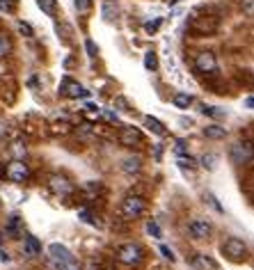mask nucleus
<instances>
[{
	"instance_id": "nucleus-35",
	"label": "nucleus",
	"mask_w": 254,
	"mask_h": 270,
	"mask_svg": "<svg viewBox=\"0 0 254 270\" xmlns=\"http://www.w3.org/2000/svg\"><path fill=\"white\" fill-rule=\"evenodd\" d=\"M206 199H209V204H211V206H213V209H215V211H218V213H222V211H224V209H222V206H220V204H218V199H215V195H211V192H206Z\"/></svg>"
},
{
	"instance_id": "nucleus-1",
	"label": "nucleus",
	"mask_w": 254,
	"mask_h": 270,
	"mask_svg": "<svg viewBox=\"0 0 254 270\" xmlns=\"http://www.w3.org/2000/svg\"><path fill=\"white\" fill-rule=\"evenodd\" d=\"M48 254H50V261L55 263L57 270H80L78 263H76L74 254L69 252V247L60 245V243H53L48 247Z\"/></svg>"
},
{
	"instance_id": "nucleus-8",
	"label": "nucleus",
	"mask_w": 254,
	"mask_h": 270,
	"mask_svg": "<svg viewBox=\"0 0 254 270\" xmlns=\"http://www.w3.org/2000/svg\"><path fill=\"white\" fill-rule=\"evenodd\" d=\"M222 252L229 256L231 261H243L247 256V245L240 238H227L222 245Z\"/></svg>"
},
{
	"instance_id": "nucleus-22",
	"label": "nucleus",
	"mask_w": 254,
	"mask_h": 270,
	"mask_svg": "<svg viewBox=\"0 0 254 270\" xmlns=\"http://www.w3.org/2000/svg\"><path fill=\"white\" fill-rule=\"evenodd\" d=\"M176 163H179L181 170H195V167H197V160L190 158V156H179V160H176Z\"/></svg>"
},
{
	"instance_id": "nucleus-44",
	"label": "nucleus",
	"mask_w": 254,
	"mask_h": 270,
	"mask_svg": "<svg viewBox=\"0 0 254 270\" xmlns=\"http://www.w3.org/2000/svg\"><path fill=\"white\" fill-rule=\"evenodd\" d=\"M252 151H254V142H252Z\"/></svg>"
},
{
	"instance_id": "nucleus-17",
	"label": "nucleus",
	"mask_w": 254,
	"mask_h": 270,
	"mask_svg": "<svg viewBox=\"0 0 254 270\" xmlns=\"http://www.w3.org/2000/svg\"><path fill=\"white\" fill-rule=\"evenodd\" d=\"M117 12H119V10H117L115 3H112V0H105V3H103V19L112 23V21L117 19Z\"/></svg>"
},
{
	"instance_id": "nucleus-30",
	"label": "nucleus",
	"mask_w": 254,
	"mask_h": 270,
	"mask_svg": "<svg viewBox=\"0 0 254 270\" xmlns=\"http://www.w3.org/2000/svg\"><path fill=\"white\" fill-rule=\"evenodd\" d=\"M16 28H19V32H21V35H25V37H32V35H35L32 25H28L25 21H19V23H16Z\"/></svg>"
},
{
	"instance_id": "nucleus-33",
	"label": "nucleus",
	"mask_w": 254,
	"mask_h": 270,
	"mask_svg": "<svg viewBox=\"0 0 254 270\" xmlns=\"http://www.w3.org/2000/svg\"><path fill=\"white\" fill-rule=\"evenodd\" d=\"M85 48H87V53H90V57H96V53H99V48H96V44L92 39L85 41Z\"/></svg>"
},
{
	"instance_id": "nucleus-10",
	"label": "nucleus",
	"mask_w": 254,
	"mask_h": 270,
	"mask_svg": "<svg viewBox=\"0 0 254 270\" xmlns=\"http://www.w3.org/2000/svg\"><path fill=\"white\" fill-rule=\"evenodd\" d=\"M188 231H190V236H193V238L206 240L211 236V231H213V225H211L209 220H204V218H195V220L188 225Z\"/></svg>"
},
{
	"instance_id": "nucleus-4",
	"label": "nucleus",
	"mask_w": 254,
	"mask_h": 270,
	"mask_svg": "<svg viewBox=\"0 0 254 270\" xmlns=\"http://www.w3.org/2000/svg\"><path fill=\"white\" fill-rule=\"evenodd\" d=\"M229 158L234 165H247L249 160L254 158V151H252V142L243 140V142H236V145H231L229 149Z\"/></svg>"
},
{
	"instance_id": "nucleus-7",
	"label": "nucleus",
	"mask_w": 254,
	"mask_h": 270,
	"mask_svg": "<svg viewBox=\"0 0 254 270\" xmlns=\"http://www.w3.org/2000/svg\"><path fill=\"white\" fill-rule=\"evenodd\" d=\"M5 176L10 181H14V183H25V181L30 179V167L25 165L23 160H12L5 170Z\"/></svg>"
},
{
	"instance_id": "nucleus-28",
	"label": "nucleus",
	"mask_w": 254,
	"mask_h": 270,
	"mask_svg": "<svg viewBox=\"0 0 254 270\" xmlns=\"http://www.w3.org/2000/svg\"><path fill=\"white\" fill-rule=\"evenodd\" d=\"M202 112L209 117H222L224 115V112L220 110V108H215V105H202Z\"/></svg>"
},
{
	"instance_id": "nucleus-26",
	"label": "nucleus",
	"mask_w": 254,
	"mask_h": 270,
	"mask_svg": "<svg viewBox=\"0 0 254 270\" xmlns=\"http://www.w3.org/2000/svg\"><path fill=\"white\" fill-rule=\"evenodd\" d=\"M240 10H243L245 16H249V19H252V16H254V0H240Z\"/></svg>"
},
{
	"instance_id": "nucleus-12",
	"label": "nucleus",
	"mask_w": 254,
	"mask_h": 270,
	"mask_svg": "<svg viewBox=\"0 0 254 270\" xmlns=\"http://www.w3.org/2000/svg\"><path fill=\"white\" fill-rule=\"evenodd\" d=\"M60 92H62V96H69V99H83V96H90V92L85 90L80 83H76V80H71V78L62 80Z\"/></svg>"
},
{
	"instance_id": "nucleus-31",
	"label": "nucleus",
	"mask_w": 254,
	"mask_h": 270,
	"mask_svg": "<svg viewBox=\"0 0 254 270\" xmlns=\"http://www.w3.org/2000/svg\"><path fill=\"white\" fill-rule=\"evenodd\" d=\"M0 10L7 12V14H12V12L16 10V0H0Z\"/></svg>"
},
{
	"instance_id": "nucleus-21",
	"label": "nucleus",
	"mask_w": 254,
	"mask_h": 270,
	"mask_svg": "<svg viewBox=\"0 0 254 270\" xmlns=\"http://www.w3.org/2000/svg\"><path fill=\"white\" fill-rule=\"evenodd\" d=\"M12 53V41L7 35H0V57H7Z\"/></svg>"
},
{
	"instance_id": "nucleus-36",
	"label": "nucleus",
	"mask_w": 254,
	"mask_h": 270,
	"mask_svg": "<svg viewBox=\"0 0 254 270\" xmlns=\"http://www.w3.org/2000/svg\"><path fill=\"white\" fill-rule=\"evenodd\" d=\"M12 151H14V154L19 156V158H16V160H21V156H25V147L21 145V142H16V145H12Z\"/></svg>"
},
{
	"instance_id": "nucleus-18",
	"label": "nucleus",
	"mask_w": 254,
	"mask_h": 270,
	"mask_svg": "<svg viewBox=\"0 0 254 270\" xmlns=\"http://www.w3.org/2000/svg\"><path fill=\"white\" fill-rule=\"evenodd\" d=\"M37 5H39V10L48 16L57 14V3H55V0H37Z\"/></svg>"
},
{
	"instance_id": "nucleus-40",
	"label": "nucleus",
	"mask_w": 254,
	"mask_h": 270,
	"mask_svg": "<svg viewBox=\"0 0 254 270\" xmlns=\"http://www.w3.org/2000/svg\"><path fill=\"white\" fill-rule=\"evenodd\" d=\"M115 103H117V105H119V108H124V110H129V103H126V101H124V99H121V96H119V99H117V101H115Z\"/></svg>"
},
{
	"instance_id": "nucleus-41",
	"label": "nucleus",
	"mask_w": 254,
	"mask_h": 270,
	"mask_svg": "<svg viewBox=\"0 0 254 270\" xmlns=\"http://www.w3.org/2000/svg\"><path fill=\"white\" fill-rule=\"evenodd\" d=\"M105 117H108L110 121H117V115H112V112H105Z\"/></svg>"
},
{
	"instance_id": "nucleus-3",
	"label": "nucleus",
	"mask_w": 254,
	"mask_h": 270,
	"mask_svg": "<svg viewBox=\"0 0 254 270\" xmlns=\"http://www.w3.org/2000/svg\"><path fill=\"white\" fill-rule=\"evenodd\" d=\"M117 259L126 265H138L145 259V250L138 243H124V245L117 247Z\"/></svg>"
},
{
	"instance_id": "nucleus-20",
	"label": "nucleus",
	"mask_w": 254,
	"mask_h": 270,
	"mask_svg": "<svg viewBox=\"0 0 254 270\" xmlns=\"http://www.w3.org/2000/svg\"><path fill=\"white\" fill-rule=\"evenodd\" d=\"M190 103H193V96H190V94H185V92L174 94V105H176V108H188Z\"/></svg>"
},
{
	"instance_id": "nucleus-16",
	"label": "nucleus",
	"mask_w": 254,
	"mask_h": 270,
	"mask_svg": "<svg viewBox=\"0 0 254 270\" xmlns=\"http://www.w3.org/2000/svg\"><path fill=\"white\" fill-rule=\"evenodd\" d=\"M204 135L209 138V140H222L224 135H227V130L220 128L218 124H211V126H206L204 128Z\"/></svg>"
},
{
	"instance_id": "nucleus-23",
	"label": "nucleus",
	"mask_w": 254,
	"mask_h": 270,
	"mask_svg": "<svg viewBox=\"0 0 254 270\" xmlns=\"http://www.w3.org/2000/svg\"><path fill=\"white\" fill-rule=\"evenodd\" d=\"M145 66H147L149 71H156V69H158V57H156L154 50H149V53L145 55Z\"/></svg>"
},
{
	"instance_id": "nucleus-11",
	"label": "nucleus",
	"mask_w": 254,
	"mask_h": 270,
	"mask_svg": "<svg viewBox=\"0 0 254 270\" xmlns=\"http://www.w3.org/2000/svg\"><path fill=\"white\" fill-rule=\"evenodd\" d=\"M142 140H145V135H142L140 128H135V126H124L119 133V145H124V147H140Z\"/></svg>"
},
{
	"instance_id": "nucleus-13",
	"label": "nucleus",
	"mask_w": 254,
	"mask_h": 270,
	"mask_svg": "<svg viewBox=\"0 0 254 270\" xmlns=\"http://www.w3.org/2000/svg\"><path fill=\"white\" fill-rule=\"evenodd\" d=\"M193 265L197 270H218V263H215L211 256H206V254H195Z\"/></svg>"
},
{
	"instance_id": "nucleus-42",
	"label": "nucleus",
	"mask_w": 254,
	"mask_h": 270,
	"mask_svg": "<svg viewBox=\"0 0 254 270\" xmlns=\"http://www.w3.org/2000/svg\"><path fill=\"white\" fill-rule=\"evenodd\" d=\"M247 105L249 108H254V99H247Z\"/></svg>"
},
{
	"instance_id": "nucleus-24",
	"label": "nucleus",
	"mask_w": 254,
	"mask_h": 270,
	"mask_svg": "<svg viewBox=\"0 0 254 270\" xmlns=\"http://www.w3.org/2000/svg\"><path fill=\"white\" fill-rule=\"evenodd\" d=\"M74 5L78 14H87L92 10V0H74Z\"/></svg>"
},
{
	"instance_id": "nucleus-34",
	"label": "nucleus",
	"mask_w": 254,
	"mask_h": 270,
	"mask_svg": "<svg viewBox=\"0 0 254 270\" xmlns=\"http://www.w3.org/2000/svg\"><path fill=\"white\" fill-rule=\"evenodd\" d=\"M160 254H163V256H165V259H167V261H176L174 252L169 250V247H167V245H160Z\"/></svg>"
},
{
	"instance_id": "nucleus-27",
	"label": "nucleus",
	"mask_w": 254,
	"mask_h": 270,
	"mask_svg": "<svg viewBox=\"0 0 254 270\" xmlns=\"http://www.w3.org/2000/svg\"><path fill=\"white\" fill-rule=\"evenodd\" d=\"M215 163H218V156H215V154H204V156H202V165L209 167V170H213Z\"/></svg>"
},
{
	"instance_id": "nucleus-45",
	"label": "nucleus",
	"mask_w": 254,
	"mask_h": 270,
	"mask_svg": "<svg viewBox=\"0 0 254 270\" xmlns=\"http://www.w3.org/2000/svg\"><path fill=\"white\" fill-rule=\"evenodd\" d=\"M0 209H3V201H0Z\"/></svg>"
},
{
	"instance_id": "nucleus-6",
	"label": "nucleus",
	"mask_w": 254,
	"mask_h": 270,
	"mask_svg": "<svg viewBox=\"0 0 254 270\" xmlns=\"http://www.w3.org/2000/svg\"><path fill=\"white\" fill-rule=\"evenodd\" d=\"M218 25H220L218 16H200V19H193L190 30H193L195 35H213V32L218 30Z\"/></svg>"
},
{
	"instance_id": "nucleus-14",
	"label": "nucleus",
	"mask_w": 254,
	"mask_h": 270,
	"mask_svg": "<svg viewBox=\"0 0 254 270\" xmlns=\"http://www.w3.org/2000/svg\"><path fill=\"white\" fill-rule=\"evenodd\" d=\"M25 254H30V256H39L41 254V243L35 238V236H25Z\"/></svg>"
},
{
	"instance_id": "nucleus-43",
	"label": "nucleus",
	"mask_w": 254,
	"mask_h": 270,
	"mask_svg": "<svg viewBox=\"0 0 254 270\" xmlns=\"http://www.w3.org/2000/svg\"><path fill=\"white\" fill-rule=\"evenodd\" d=\"M3 240H5V234H3V231H0V245H3Z\"/></svg>"
},
{
	"instance_id": "nucleus-25",
	"label": "nucleus",
	"mask_w": 254,
	"mask_h": 270,
	"mask_svg": "<svg viewBox=\"0 0 254 270\" xmlns=\"http://www.w3.org/2000/svg\"><path fill=\"white\" fill-rule=\"evenodd\" d=\"M7 234L10 236H19L21 234V220L16 218V215H12L10 218V229H7Z\"/></svg>"
},
{
	"instance_id": "nucleus-15",
	"label": "nucleus",
	"mask_w": 254,
	"mask_h": 270,
	"mask_svg": "<svg viewBox=\"0 0 254 270\" xmlns=\"http://www.w3.org/2000/svg\"><path fill=\"white\" fill-rule=\"evenodd\" d=\"M145 126L151 130V133H156V135H165V124H163L160 119H156V117L147 115V117H145Z\"/></svg>"
},
{
	"instance_id": "nucleus-37",
	"label": "nucleus",
	"mask_w": 254,
	"mask_h": 270,
	"mask_svg": "<svg viewBox=\"0 0 254 270\" xmlns=\"http://www.w3.org/2000/svg\"><path fill=\"white\" fill-rule=\"evenodd\" d=\"M174 149H176V154H185V142H183V140H179V142H176Z\"/></svg>"
},
{
	"instance_id": "nucleus-5",
	"label": "nucleus",
	"mask_w": 254,
	"mask_h": 270,
	"mask_svg": "<svg viewBox=\"0 0 254 270\" xmlns=\"http://www.w3.org/2000/svg\"><path fill=\"white\" fill-rule=\"evenodd\" d=\"M195 69L200 74H218V57L211 53V50H202L195 55Z\"/></svg>"
},
{
	"instance_id": "nucleus-39",
	"label": "nucleus",
	"mask_w": 254,
	"mask_h": 270,
	"mask_svg": "<svg viewBox=\"0 0 254 270\" xmlns=\"http://www.w3.org/2000/svg\"><path fill=\"white\" fill-rule=\"evenodd\" d=\"M5 133H7V126H5V121L0 119V140H3V138H5Z\"/></svg>"
},
{
	"instance_id": "nucleus-9",
	"label": "nucleus",
	"mask_w": 254,
	"mask_h": 270,
	"mask_svg": "<svg viewBox=\"0 0 254 270\" xmlns=\"http://www.w3.org/2000/svg\"><path fill=\"white\" fill-rule=\"evenodd\" d=\"M48 188L55 192V195H60V197H67V195H71V192L76 190V185L62 174L48 176Z\"/></svg>"
},
{
	"instance_id": "nucleus-29",
	"label": "nucleus",
	"mask_w": 254,
	"mask_h": 270,
	"mask_svg": "<svg viewBox=\"0 0 254 270\" xmlns=\"http://www.w3.org/2000/svg\"><path fill=\"white\" fill-rule=\"evenodd\" d=\"M160 23H163V19H154V21H147V23H145V30L149 32V35H154V32H158Z\"/></svg>"
},
{
	"instance_id": "nucleus-32",
	"label": "nucleus",
	"mask_w": 254,
	"mask_h": 270,
	"mask_svg": "<svg viewBox=\"0 0 254 270\" xmlns=\"http://www.w3.org/2000/svg\"><path fill=\"white\" fill-rule=\"evenodd\" d=\"M147 231H149L154 238H160V236H163V234H160V227L156 225V220H149V222H147Z\"/></svg>"
},
{
	"instance_id": "nucleus-2",
	"label": "nucleus",
	"mask_w": 254,
	"mask_h": 270,
	"mask_svg": "<svg viewBox=\"0 0 254 270\" xmlns=\"http://www.w3.org/2000/svg\"><path fill=\"white\" fill-rule=\"evenodd\" d=\"M145 211H147V199L140 195L124 197V201H121V206H119V213L124 220H138Z\"/></svg>"
},
{
	"instance_id": "nucleus-38",
	"label": "nucleus",
	"mask_w": 254,
	"mask_h": 270,
	"mask_svg": "<svg viewBox=\"0 0 254 270\" xmlns=\"http://www.w3.org/2000/svg\"><path fill=\"white\" fill-rule=\"evenodd\" d=\"M67 130H69V126H67V124H57V126H55V133H67Z\"/></svg>"
},
{
	"instance_id": "nucleus-19",
	"label": "nucleus",
	"mask_w": 254,
	"mask_h": 270,
	"mask_svg": "<svg viewBox=\"0 0 254 270\" xmlns=\"http://www.w3.org/2000/svg\"><path fill=\"white\" fill-rule=\"evenodd\" d=\"M140 165H142V160L135 156V158H126L124 160V172L126 174H135V172H140Z\"/></svg>"
}]
</instances>
